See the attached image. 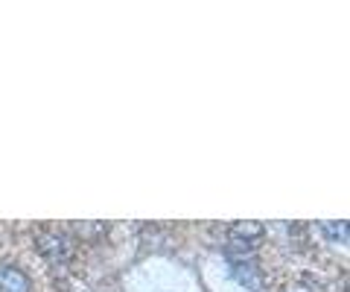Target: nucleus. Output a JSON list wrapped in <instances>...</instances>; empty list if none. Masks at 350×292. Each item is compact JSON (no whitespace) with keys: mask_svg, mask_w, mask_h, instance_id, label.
Listing matches in <instances>:
<instances>
[{"mask_svg":"<svg viewBox=\"0 0 350 292\" xmlns=\"http://www.w3.org/2000/svg\"><path fill=\"white\" fill-rule=\"evenodd\" d=\"M36 245L50 263H68V261H73V254H76L70 237L62 234V231H41L36 237Z\"/></svg>","mask_w":350,"mask_h":292,"instance_id":"obj_1","label":"nucleus"},{"mask_svg":"<svg viewBox=\"0 0 350 292\" xmlns=\"http://www.w3.org/2000/svg\"><path fill=\"white\" fill-rule=\"evenodd\" d=\"M262 234H266L262 222L245 220V222H234L231 228H228V240H231V245L237 248V252L248 254L251 248H257V245L262 243Z\"/></svg>","mask_w":350,"mask_h":292,"instance_id":"obj_2","label":"nucleus"},{"mask_svg":"<svg viewBox=\"0 0 350 292\" xmlns=\"http://www.w3.org/2000/svg\"><path fill=\"white\" fill-rule=\"evenodd\" d=\"M29 278L18 266H0V292H29Z\"/></svg>","mask_w":350,"mask_h":292,"instance_id":"obj_3","label":"nucleus"},{"mask_svg":"<svg viewBox=\"0 0 350 292\" xmlns=\"http://www.w3.org/2000/svg\"><path fill=\"white\" fill-rule=\"evenodd\" d=\"M231 266H234V275L239 278V284L248 287V289H260V272H257V266L251 263L245 254H234Z\"/></svg>","mask_w":350,"mask_h":292,"instance_id":"obj_4","label":"nucleus"},{"mask_svg":"<svg viewBox=\"0 0 350 292\" xmlns=\"http://www.w3.org/2000/svg\"><path fill=\"white\" fill-rule=\"evenodd\" d=\"M321 231L327 234V240L347 245V222H345V220H338V222H324Z\"/></svg>","mask_w":350,"mask_h":292,"instance_id":"obj_5","label":"nucleus"}]
</instances>
